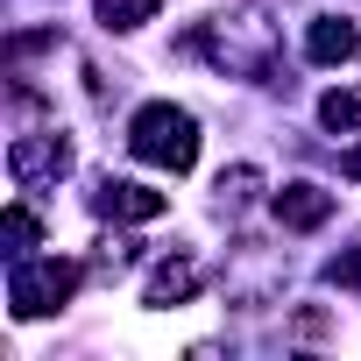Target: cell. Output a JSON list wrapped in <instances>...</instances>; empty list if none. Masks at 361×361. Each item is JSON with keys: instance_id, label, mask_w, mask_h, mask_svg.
Segmentation results:
<instances>
[{"instance_id": "1", "label": "cell", "mask_w": 361, "mask_h": 361, "mask_svg": "<svg viewBox=\"0 0 361 361\" xmlns=\"http://www.w3.org/2000/svg\"><path fill=\"white\" fill-rule=\"evenodd\" d=\"M128 156L149 163V170L185 177V170L199 163V121H192L185 106H170V99H149V106H135V121H128Z\"/></svg>"}, {"instance_id": "2", "label": "cell", "mask_w": 361, "mask_h": 361, "mask_svg": "<svg viewBox=\"0 0 361 361\" xmlns=\"http://www.w3.org/2000/svg\"><path fill=\"white\" fill-rule=\"evenodd\" d=\"M78 283H85V269H78L71 255H22V262L8 269V312H15V319H50V312L71 305Z\"/></svg>"}, {"instance_id": "3", "label": "cell", "mask_w": 361, "mask_h": 361, "mask_svg": "<svg viewBox=\"0 0 361 361\" xmlns=\"http://www.w3.org/2000/svg\"><path fill=\"white\" fill-rule=\"evenodd\" d=\"M8 177L22 192H43V185H57V177H71V142L50 128V135H15L8 142Z\"/></svg>"}, {"instance_id": "4", "label": "cell", "mask_w": 361, "mask_h": 361, "mask_svg": "<svg viewBox=\"0 0 361 361\" xmlns=\"http://www.w3.org/2000/svg\"><path fill=\"white\" fill-rule=\"evenodd\" d=\"M269 206H276V220H283L290 234H312V227H326V220H333V206H340V199H333L326 185H312V177H298V185H283Z\"/></svg>"}, {"instance_id": "5", "label": "cell", "mask_w": 361, "mask_h": 361, "mask_svg": "<svg viewBox=\"0 0 361 361\" xmlns=\"http://www.w3.org/2000/svg\"><path fill=\"white\" fill-rule=\"evenodd\" d=\"M199 262L192 255H163L156 269H149V283H142V305H156V312H170V305H192L199 298Z\"/></svg>"}, {"instance_id": "6", "label": "cell", "mask_w": 361, "mask_h": 361, "mask_svg": "<svg viewBox=\"0 0 361 361\" xmlns=\"http://www.w3.org/2000/svg\"><path fill=\"white\" fill-rule=\"evenodd\" d=\"M99 213L106 220H163L170 213V199L163 192H149V185H135V177H106V185H99Z\"/></svg>"}, {"instance_id": "7", "label": "cell", "mask_w": 361, "mask_h": 361, "mask_svg": "<svg viewBox=\"0 0 361 361\" xmlns=\"http://www.w3.org/2000/svg\"><path fill=\"white\" fill-rule=\"evenodd\" d=\"M354 50H361V29L340 22V15H319V22L305 29V57H312V64H347Z\"/></svg>"}, {"instance_id": "8", "label": "cell", "mask_w": 361, "mask_h": 361, "mask_svg": "<svg viewBox=\"0 0 361 361\" xmlns=\"http://www.w3.org/2000/svg\"><path fill=\"white\" fill-rule=\"evenodd\" d=\"M319 128L354 135V128H361V85H333V92L319 99Z\"/></svg>"}, {"instance_id": "9", "label": "cell", "mask_w": 361, "mask_h": 361, "mask_svg": "<svg viewBox=\"0 0 361 361\" xmlns=\"http://www.w3.org/2000/svg\"><path fill=\"white\" fill-rule=\"evenodd\" d=\"M213 192H220L227 213H241V206H255V192H262V170H255V163H234V170H220Z\"/></svg>"}, {"instance_id": "10", "label": "cell", "mask_w": 361, "mask_h": 361, "mask_svg": "<svg viewBox=\"0 0 361 361\" xmlns=\"http://www.w3.org/2000/svg\"><path fill=\"white\" fill-rule=\"evenodd\" d=\"M92 8H99L106 29H142V22H156L163 0H92Z\"/></svg>"}, {"instance_id": "11", "label": "cell", "mask_w": 361, "mask_h": 361, "mask_svg": "<svg viewBox=\"0 0 361 361\" xmlns=\"http://www.w3.org/2000/svg\"><path fill=\"white\" fill-rule=\"evenodd\" d=\"M36 241H43L36 213H29V206H8V262H22V255H29Z\"/></svg>"}, {"instance_id": "12", "label": "cell", "mask_w": 361, "mask_h": 361, "mask_svg": "<svg viewBox=\"0 0 361 361\" xmlns=\"http://www.w3.org/2000/svg\"><path fill=\"white\" fill-rule=\"evenodd\" d=\"M326 283H340V290H361V255H333V262H326Z\"/></svg>"}, {"instance_id": "13", "label": "cell", "mask_w": 361, "mask_h": 361, "mask_svg": "<svg viewBox=\"0 0 361 361\" xmlns=\"http://www.w3.org/2000/svg\"><path fill=\"white\" fill-rule=\"evenodd\" d=\"M340 170H347L354 185H361V149H347V156H340Z\"/></svg>"}]
</instances>
